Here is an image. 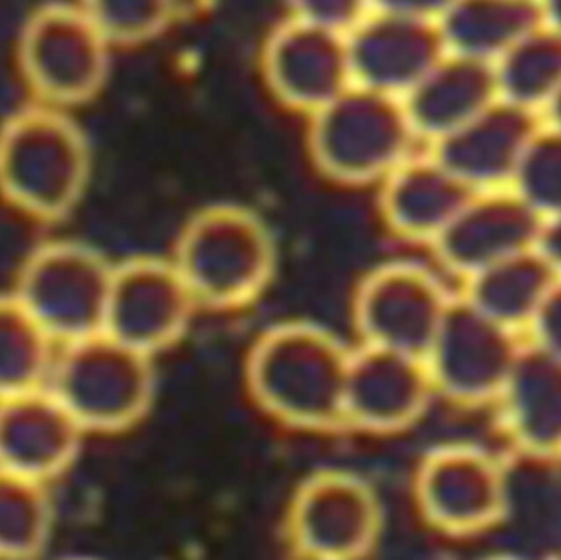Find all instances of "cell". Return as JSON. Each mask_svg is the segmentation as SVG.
<instances>
[{"instance_id": "cell-1", "label": "cell", "mask_w": 561, "mask_h": 560, "mask_svg": "<svg viewBox=\"0 0 561 560\" xmlns=\"http://www.w3.org/2000/svg\"><path fill=\"white\" fill-rule=\"evenodd\" d=\"M352 351L312 322H284L266 331L247 361V385L260 408L287 426L346 427L345 395Z\"/></svg>"}, {"instance_id": "cell-2", "label": "cell", "mask_w": 561, "mask_h": 560, "mask_svg": "<svg viewBox=\"0 0 561 560\" xmlns=\"http://www.w3.org/2000/svg\"><path fill=\"white\" fill-rule=\"evenodd\" d=\"M91 174V141L71 111L33 101L0 125V196L23 216H71Z\"/></svg>"}, {"instance_id": "cell-3", "label": "cell", "mask_w": 561, "mask_h": 560, "mask_svg": "<svg viewBox=\"0 0 561 560\" xmlns=\"http://www.w3.org/2000/svg\"><path fill=\"white\" fill-rule=\"evenodd\" d=\"M275 237L265 220L239 204H214L181 232L174 265L197 305L239 308L262 295L276 268Z\"/></svg>"}, {"instance_id": "cell-4", "label": "cell", "mask_w": 561, "mask_h": 560, "mask_svg": "<svg viewBox=\"0 0 561 560\" xmlns=\"http://www.w3.org/2000/svg\"><path fill=\"white\" fill-rule=\"evenodd\" d=\"M46 388L84 433H122L140 423L153 404V355L99 332L61 345Z\"/></svg>"}, {"instance_id": "cell-5", "label": "cell", "mask_w": 561, "mask_h": 560, "mask_svg": "<svg viewBox=\"0 0 561 560\" xmlns=\"http://www.w3.org/2000/svg\"><path fill=\"white\" fill-rule=\"evenodd\" d=\"M310 118L313 161L325 176L345 184L385 181L411 158L417 135L404 99L358 84Z\"/></svg>"}, {"instance_id": "cell-6", "label": "cell", "mask_w": 561, "mask_h": 560, "mask_svg": "<svg viewBox=\"0 0 561 560\" xmlns=\"http://www.w3.org/2000/svg\"><path fill=\"white\" fill-rule=\"evenodd\" d=\"M112 48L78 2H49L23 23L16 58L35 101L71 111L107 84Z\"/></svg>"}, {"instance_id": "cell-7", "label": "cell", "mask_w": 561, "mask_h": 560, "mask_svg": "<svg viewBox=\"0 0 561 560\" xmlns=\"http://www.w3.org/2000/svg\"><path fill=\"white\" fill-rule=\"evenodd\" d=\"M114 263L75 240L36 247L20 268L12 295L58 345L104 331Z\"/></svg>"}, {"instance_id": "cell-8", "label": "cell", "mask_w": 561, "mask_h": 560, "mask_svg": "<svg viewBox=\"0 0 561 560\" xmlns=\"http://www.w3.org/2000/svg\"><path fill=\"white\" fill-rule=\"evenodd\" d=\"M382 532V508L362 477L342 470L313 473L297 489L286 519L290 551L312 560L368 556Z\"/></svg>"}, {"instance_id": "cell-9", "label": "cell", "mask_w": 561, "mask_h": 560, "mask_svg": "<svg viewBox=\"0 0 561 560\" xmlns=\"http://www.w3.org/2000/svg\"><path fill=\"white\" fill-rule=\"evenodd\" d=\"M197 306L173 260L135 256L114 266L102 332L154 357L183 338Z\"/></svg>"}, {"instance_id": "cell-10", "label": "cell", "mask_w": 561, "mask_h": 560, "mask_svg": "<svg viewBox=\"0 0 561 560\" xmlns=\"http://www.w3.org/2000/svg\"><path fill=\"white\" fill-rule=\"evenodd\" d=\"M263 69L280 102L309 114L353 85L346 33L294 16L270 36Z\"/></svg>"}, {"instance_id": "cell-11", "label": "cell", "mask_w": 561, "mask_h": 560, "mask_svg": "<svg viewBox=\"0 0 561 560\" xmlns=\"http://www.w3.org/2000/svg\"><path fill=\"white\" fill-rule=\"evenodd\" d=\"M353 84L404 99L444 52L432 20L373 9L346 33Z\"/></svg>"}, {"instance_id": "cell-12", "label": "cell", "mask_w": 561, "mask_h": 560, "mask_svg": "<svg viewBox=\"0 0 561 560\" xmlns=\"http://www.w3.org/2000/svg\"><path fill=\"white\" fill-rule=\"evenodd\" d=\"M438 298L428 276L411 263H388L369 273L355 299L363 344L421 355L434 341Z\"/></svg>"}, {"instance_id": "cell-13", "label": "cell", "mask_w": 561, "mask_h": 560, "mask_svg": "<svg viewBox=\"0 0 561 560\" xmlns=\"http://www.w3.org/2000/svg\"><path fill=\"white\" fill-rule=\"evenodd\" d=\"M84 436L46 387L0 400V469L7 472L48 483L75 464Z\"/></svg>"}, {"instance_id": "cell-14", "label": "cell", "mask_w": 561, "mask_h": 560, "mask_svg": "<svg viewBox=\"0 0 561 560\" xmlns=\"http://www.w3.org/2000/svg\"><path fill=\"white\" fill-rule=\"evenodd\" d=\"M424 398L417 355L363 344L352 352L345 395L346 427L392 434L411 423Z\"/></svg>"}, {"instance_id": "cell-15", "label": "cell", "mask_w": 561, "mask_h": 560, "mask_svg": "<svg viewBox=\"0 0 561 560\" xmlns=\"http://www.w3.org/2000/svg\"><path fill=\"white\" fill-rule=\"evenodd\" d=\"M491 91V76L477 58L437 62L404 98L415 132L445 137L480 114Z\"/></svg>"}, {"instance_id": "cell-16", "label": "cell", "mask_w": 561, "mask_h": 560, "mask_svg": "<svg viewBox=\"0 0 561 560\" xmlns=\"http://www.w3.org/2000/svg\"><path fill=\"white\" fill-rule=\"evenodd\" d=\"M382 184V216L399 236L419 237L440 229L460 203L458 178L440 161L408 158Z\"/></svg>"}, {"instance_id": "cell-17", "label": "cell", "mask_w": 561, "mask_h": 560, "mask_svg": "<svg viewBox=\"0 0 561 560\" xmlns=\"http://www.w3.org/2000/svg\"><path fill=\"white\" fill-rule=\"evenodd\" d=\"M527 134L529 122L520 112L501 108L442 137L437 158L454 176H491L510 167Z\"/></svg>"}, {"instance_id": "cell-18", "label": "cell", "mask_w": 561, "mask_h": 560, "mask_svg": "<svg viewBox=\"0 0 561 560\" xmlns=\"http://www.w3.org/2000/svg\"><path fill=\"white\" fill-rule=\"evenodd\" d=\"M537 10L526 0H457L442 15L444 45L477 58L526 35L536 25Z\"/></svg>"}, {"instance_id": "cell-19", "label": "cell", "mask_w": 561, "mask_h": 560, "mask_svg": "<svg viewBox=\"0 0 561 560\" xmlns=\"http://www.w3.org/2000/svg\"><path fill=\"white\" fill-rule=\"evenodd\" d=\"M56 342L10 295H0V400L46 387Z\"/></svg>"}, {"instance_id": "cell-20", "label": "cell", "mask_w": 561, "mask_h": 560, "mask_svg": "<svg viewBox=\"0 0 561 560\" xmlns=\"http://www.w3.org/2000/svg\"><path fill=\"white\" fill-rule=\"evenodd\" d=\"M48 483L0 469V560L38 558L51 538Z\"/></svg>"}, {"instance_id": "cell-21", "label": "cell", "mask_w": 561, "mask_h": 560, "mask_svg": "<svg viewBox=\"0 0 561 560\" xmlns=\"http://www.w3.org/2000/svg\"><path fill=\"white\" fill-rule=\"evenodd\" d=\"M112 45H138L160 35L176 0H78Z\"/></svg>"}, {"instance_id": "cell-22", "label": "cell", "mask_w": 561, "mask_h": 560, "mask_svg": "<svg viewBox=\"0 0 561 560\" xmlns=\"http://www.w3.org/2000/svg\"><path fill=\"white\" fill-rule=\"evenodd\" d=\"M561 81V36L540 35L514 49L504 69V82L519 99H537Z\"/></svg>"}, {"instance_id": "cell-23", "label": "cell", "mask_w": 561, "mask_h": 560, "mask_svg": "<svg viewBox=\"0 0 561 560\" xmlns=\"http://www.w3.org/2000/svg\"><path fill=\"white\" fill-rule=\"evenodd\" d=\"M294 19L348 33L373 10L371 0H287Z\"/></svg>"}, {"instance_id": "cell-24", "label": "cell", "mask_w": 561, "mask_h": 560, "mask_svg": "<svg viewBox=\"0 0 561 560\" xmlns=\"http://www.w3.org/2000/svg\"><path fill=\"white\" fill-rule=\"evenodd\" d=\"M526 178L540 196L561 197V138H547L530 151Z\"/></svg>"}, {"instance_id": "cell-25", "label": "cell", "mask_w": 561, "mask_h": 560, "mask_svg": "<svg viewBox=\"0 0 561 560\" xmlns=\"http://www.w3.org/2000/svg\"><path fill=\"white\" fill-rule=\"evenodd\" d=\"M373 9L414 19L432 20L444 15L457 0H371Z\"/></svg>"}, {"instance_id": "cell-26", "label": "cell", "mask_w": 561, "mask_h": 560, "mask_svg": "<svg viewBox=\"0 0 561 560\" xmlns=\"http://www.w3.org/2000/svg\"><path fill=\"white\" fill-rule=\"evenodd\" d=\"M550 13L561 26V0H549Z\"/></svg>"}, {"instance_id": "cell-27", "label": "cell", "mask_w": 561, "mask_h": 560, "mask_svg": "<svg viewBox=\"0 0 561 560\" xmlns=\"http://www.w3.org/2000/svg\"><path fill=\"white\" fill-rule=\"evenodd\" d=\"M557 112H559V117H560V121H561V98H560V101H559V105H557Z\"/></svg>"}]
</instances>
